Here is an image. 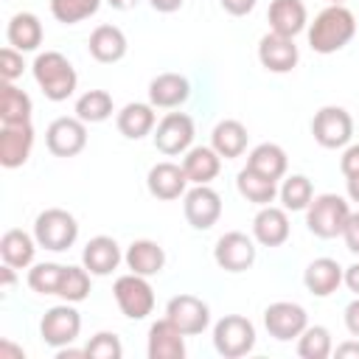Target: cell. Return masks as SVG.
I'll use <instances>...</instances> for the list:
<instances>
[{"instance_id":"cell-37","label":"cell","mask_w":359,"mask_h":359,"mask_svg":"<svg viewBox=\"0 0 359 359\" xmlns=\"http://www.w3.org/2000/svg\"><path fill=\"white\" fill-rule=\"evenodd\" d=\"M62 275H65V266L62 264L42 261V264H34L28 269V286L36 294H56L59 292V283H62Z\"/></svg>"},{"instance_id":"cell-48","label":"cell","mask_w":359,"mask_h":359,"mask_svg":"<svg viewBox=\"0 0 359 359\" xmlns=\"http://www.w3.org/2000/svg\"><path fill=\"white\" fill-rule=\"evenodd\" d=\"M149 3H151V8L160 11V14H171V11H177V8L182 6V0H149Z\"/></svg>"},{"instance_id":"cell-16","label":"cell","mask_w":359,"mask_h":359,"mask_svg":"<svg viewBox=\"0 0 359 359\" xmlns=\"http://www.w3.org/2000/svg\"><path fill=\"white\" fill-rule=\"evenodd\" d=\"M300 53L292 36H280V34H264L258 42V62L269 70V73H289L297 65Z\"/></svg>"},{"instance_id":"cell-49","label":"cell","mask_w":359,"mask_h":359,"mask_svg":"<svg viewBox=\"0 0 359 359\" xmlns=\"http://www.w3.org/2000/svg\"><path fill=\"white\" fill-rule=\"evenodd\" d=\"M11 356H14V359H22L25 353H22V348H17V345H11L8 339H3V342H0V359H11Z\"/></svg>"},{"instance_id":"cell-4","label":"cell","mask_w":359,"mask_h":359,"mask_svg":"<svg viewBox=\"0 0 359 359\" xmlns=\"http://www.w3.org/2000/svg\"><path fill=\"white\" fill-rule=\"evenodd\" d=\"M34 238L39 247L50 252H65L79 238V222L73 219V213L62 208H48L34 222Z\"/></svg>"},{"instance_id":"cell-41","label":"cell","mask_w":359,"mask_h":359,"mask_svg":"<svg viewBox=\"0 0 359 359\" xmlns=\"http://www.w3.org/2000/svg\"><path fill=\"white\" fill-rule=\"evenodd\" d=\"M0 76H3V81H14L22 76V53L11 45L0 50Z\"/></svg>"},{"instance_id":"cell-38","label":"cell","mask_w":359,"mask_h":359,"mask_svg":"<svg viewBox=\"0 0 359 359\" xmlns=\"http://www.w3.org/2000/svg\"><path fill=\"white\" fill-rule=\"evenodd\" d=\"M65 303H81L90 294V272L87 266H65L59 292H56Z\"/></svg>"},{"instance_id":"cell-42","label":"cell","mask_w":359,"mask_h":359,"mask_svg":"<svg viewBox=\"0 0 359 359\" xmlns=\"http://www.w3.org/2000/svg\"><path fill=\"white\" fill-rule=\"evenodd\" d=\"M339 168H342L345 177H356V174H359V143H353V146H348V149L342 151Z\"/></svg>"},{"instance_id":"cell-12","label":"cell","mask_w":359,"mask_h":359,"mask_svg":"<svg viewBox=\"0 0 359 359\" xmlns=\"http://www.w3.org/2000/svg\"><path fill=\"white\" fill-rule=\"evenodd\" d=\"M182 210L194 230H210L222 216V196L210 185H194L185 191Z\"/></svg>"},{"instance_id":"cell-52","label":"cell","mask_w":359,"mask_h":359,"mask_svg":"<svg viewBox=\"0 0 359 359\" xmlns=\"http://www.w3.org/2000/svg\"><path fill=\"white\" fill-rule=\"evenodd\" d=\"M56 356H59V359H76V356H87V351H84V348L76 351V348H67V345H65V348H59Z\"/></svg>"},{"instance_id":"cell-46","label":"cell","mask_w":359,"mask_h":359,"mask_svg":"<svg viewBox=\"0 0 359 359\" xmlns=\"http://www.w3.org/2000/svg\"><path fill=\"white\" fill-rule=\"evenodd\" d=\"M342 283H345V286H348V289H351V292L359 297V261H356V264H351V266L345 269Z\"/></svg>"},{"instance_id":"cell-17","label":"cell","mask_w":359,"mask_h":359,"mask_svg":"<svg viewBox=\"0 0 359 359\" xmlns=\"http://www.w3.org/2000/svg\"><path fill=\"white\" fill-rule=\"evenodd\" d=\"M146 185H149V194L154 199H163V202H171V199H180L185 196V188H188V174L182 165L177 163H157L149 168V177H146Z\"/></svg>"},{"instance_id":"cell-1","label":"cell","mask_w":359,"mask_h":359,"mask_svg":"<svg viewBox=\"0 0 359 359\" xmlns=\"http://www.w3.org/2000/svg\"><path fill=\"white\" fill-rule=\"evenodd\" d=\"M356 34V17L342 3H331L323 8L309 25V45L314 53H337Z\"/></svg>"},{"instance_id":"cell-43","label":"cell","mask_w":359,"mask_h":359,"mask_svg":"<svg viewBox=\"0 0 359 359\" xmlns=\"http://www.w3.org/2000/svg\"><path fill=\"white\" fill-rule=\"evenodd\" d=\"M342 238H345L351 252H359V213H351V219H348V224L342 230Z\"/></svg>"},{"instance_id":"cell-5","label":"cell","mask_w":359,"mask_h":359,"mask_svg":"<svg viewBox=\"0 0 359 359\" xmlns=\"http://www.w3.org/2000/svg\"><path fill=\"white\" fill-rule=\"evenodd\" d=\"M213 348L224 359L247 356L255 348V325L241 314H224L213 325Z\"/></svg>"},{"instance_id":"cell-18","label":"cell","mask_w":359,"mask_h":359,"mask_svg":"<svg viewBox=\"0 0 359 359\" xmlns=\"http://www.w3.org/2000/svg\"><path fill=\"white\" fill-rule=\"evenodd\" d=\"M185 356V334L168 320H157L149 328V359H182Z\"/></svg>"},{"instance_id":"cell-44","label":"cell","mask_w":359,"mask_h":359,"mask_svg":"<svg viewBox=\"0 0 359 359\" xmlns=\"http://www.w3.org/2000/svg\"><path fill=\"white\" fill-rule=\"evenodd\" d=\"M222 3V8L227 11V14H233V17H244V14H250L252 8H255V0H219Z\"/></svg>"},{"instance_id":"cell-53","label":"cell","mask_w":359,"mask_h":359,"mask_svg":"<svg viewBox=\"0 0 359 359\" xmlns=\"http://www.w3.org/2000/svg\"><path fill=\"white\" fill-rule=\"evenodd\" d=\"M107 3H109L112 8H121V11H123V8H132L137 0H107Z\"/></svg>"},{"instance_id":"cell-30","label":"cell","mask_w":359,"mask_h":359,"mask_svg":"<svg viewBox=\"0 0 359 359\" xmlns=\"http://www.w3.org/2000/svg\"><path fill=\"white\" fill-rule=\"evenodd\" d=\"M247 126L241 121H219L213 126V135H210V146L219 151V157L224 160H233V157H241L244 149H247Z\"/></svg>"},{"instance_id":"cell-21","label":"cell","mask_w":359,"mask_h":359,"mask_svg":"<svg viewBox=\"0 0 359 359\" xmlns=\"http://www.w3.org/2000/svg\"><path fill=\"white\" fill-rule=\"evenodd\" d=\"M188 95H191V84L180 73H160L149 84V104L160 107V109H174L180 104H185Z\"/></svg>"},{"instance_id":"cell-13","label":"cell","mask_w":359,"mask_h":359,"mask_svg":"<svg viewBox=\"0 0 359 359\" xmlns=\"http://www.w3.org/2000/svg\"><path fill=\"white\" fill-rule=\"evenodd\" d=\"M45 143L56 157H76L87 146V123L81 118H56L45 132Z\"/></svg>"},{"instance_id":"cell-24","label":"cell","mask_w":359,"mask_h":359,"mask_svg":"<svg viewBox=\"0 0 359 359\" xmlns=\"http://www.w3.org/2000/svg\"><path fill=\"white\" fill-rule=\"evenodd\" d=\"M182 168L188 174V182L194 185H210V180L219 177L222 171V157L213 146H194L182 157Z\"/></svg>"},{"instance_id":"cell-25","label":"cell","mask_w":359,"mask_h":359,"mask_svg":"<svg viewBox=\"0 0 359 359\" xmlns=\"http://www.w3.org/2000/svg\"><path fill=\"white\" fill-rule=\"evenodd\" d=\"M90 56L101 65H112V62H121L126 56V36L118 25H98L93 34H90Z\"/></svg>"},{"instance_id":"cell-26","label":"cell","mask_w":359,"mask_h":359,"mask_svg":"<svg viewBox=\"0 0 359 359\" xmlns=\"http://www.w3.org/2000/svg\"><path fill=\"white\" fill-rule=\"evenodd\" d=\"M123 261H126L129 272L143 275V278H151V275H157V272L165 266V252H163V247H160L157 241H151V238H137V241L129 244Z\"/></svg>"},{"instance_id":"cell-20","label":"cell","mask_w":359,"mask_h":359,"mask_svg":"<svg viewBox=\"0 0 359 359\" xmlns=\"http://www.w3.org/2000/svg\"><path fill=\"white\" fill-rule=\"evenodd\" d=\"M266 20H269L272 34L292 36V39L309 25V14H306L303 0H272L269 11H266Z\"/></svg>"},{"instance_id":"cell-35","label":"cell","mask_w":359,"mask_h":359,"mask_svg":"<svg viewBox=\"0 0 359 359\" xmlns=\"http://www.w3.org/2000/svg\"><path fill=\"white\" fill-rule=\"evenodd\" d=\"M278 196H280L286 210H306L311 205V199H314V185L303 174H292V177L283 180Z\"/></svg>"},{"instance_id":"cell-51","label":"cell","mask_w":359,"mask_h":359,"mask_svg":"<svg viewBox=\"0 0 359 359\" xmlns=\"http://www.w3.org/2000/svg\"><path fill=\"white\" fill-rule=\"evenodd\" d=\"M345 182H348V196H351V202H359V174H356V177H345Z\"/></svg>"},{"instance_id":"cell-34","label":"cell","mask_w":359,"mask_h":359,"mask_svg":"<svg viewBox=\"0 0 359 359\" xmlns=\"http://www.w3.org/2000/svg\"><path fill=\"white\" fill-rule=\"evenodd\" d=\"M112 115V95L107 90H87L76 101V118L84 123H101Z\"/></svg>"},{"instance_id":"cell-31","label":"cell","mask_w":359,"mask_h":359,"mask_svg":"<svg viewBox=\"0 0 359 359\" xmlns=\"http://www.w3.org/2000/svg\"><path fill=\"white\" fill-rule=\"evenodd\" d=\"M286 165H289V157L278 143H258L247 157V168H252L275 182L286 174Z\"/></svg>"},{"instance_id":"cell-9","label":"cell","mask_w":359,"mask_h":359,"mask_svg":"<svg viewBox=\"0 0 359 359\" xmlns=\"http://www.w3.org/2000/svg\"><path fill=\"white\" fill-rule=\"evenodd\" d=\"M264 325H266L269 337H275L278 342H289V339H297L306 331L309 314L297 303L278 300V303H272V306L264 309Z\"/></svg>"},{"instance_id":"cell-23","label":"cell","mask_w":359,"mask_h":359,"mask_svg":"<svg viewBox=\"0 0 359 359\" xmlns=\"http://www.w3.org/2000/svg\"><path fill=\"white\" fill-rule=\"evenodd\" d=\"M342 275H345V269L334 258H314L303 272V283L314 297H328L339 289Z\"/></svg>"},{"instance_id":"cell-7","label":"cell","mask_w":359,"mask_h":359,"mask_svg":"<svg viewBox=\"0 0 359 359\" xmlns=\"http://www.w3.org/2000/svg\"><path fill=\"white\" fill-rule=\"evenodd\" d=\"M311 135L323 149H342L353 137V118L342 107H323L311 118Z\"/></svg>"},{"instance_id":"cell-15","label":"cell","mask_w":359,"mask_h":359,"mask_svg":"<svg viewBox=\"0 0 359 359\" xmlns=\"http://www.w3.org/2000/svg\"><path fill=\"white\" fill-rule=\"evenodd\" d=\"M34 149V126L31 123H3L0 129V165L20 168Z\"/></svg>"},{"instance_id":"cell-54","label":"cell","mask_w":359,"mask_h":359,"mask_svg":"<svg viewBox=\"0 0 359 359\" xmlns=\"http://www.w3.org/2000/svg\"><path fill=\"white\" fill-rule=\"evenodd\" d=\"M331 3H342V0H331Z\"/></svg>"},{"instance_id":"cell-14","label":"cell","mask_w":359,"mask_h":359,"mask_svg":"<svg viewBox=\"0 0 359 359\" xmlns=\"http://www.w3.org/2000/svg\"><path fill=\"white\" fill-rule=\"evenodd\" d=\"M213 258L224 272H244L255 264V241L238 230L224 233L213 247Z\"/></svg>"},{"instance_id":"cell-47","label":"cell","mask_w":359,"mask_h":359,"mask_svg":"<svg viewBox=\"0 0 359 359\" xmlns=\"http://www.w3.org/2000/svg\"><path fill=\"white\" fill-rule=\"evenodd\" d=\"M334 353H337L339 359H345V356H356V359H359V339H351V342L337 345V348H334Z\"/></svg>"},{"instance_id":"cell-36","label":"cell","mask_w":359,"mask_h":359,"mask_svg":"<svg viewBox=\"0 0 359 359\" xmlns=\"http://www.w3.org/2000/svg\"><path fill=\"white\" fill-rule=\"evenodd\" d=\"M297 353L303 359H325L334 353L331 331L325 325H306V331L297 337Z\"/></svg>"},{"instance_id":"cell-50","label":"cell","mask_w":359,"mask_h":359,"mask_svg":"<svg viewBox=\"0 0 359 359\" xmlns=\"http://www.w3.org/2000/svg\"><path fill=\"white\" fill-rule=\"evenodd\" d=\"M0 278H3V294H8V292H11V286H14V280H17V275H14V266L3 264V269H0Z\"/></svg>"},{"instance_id":"cell-32","label":"cell","mask_w":359,"mask_h":359,"mask_svg":"<svg viewBox=\"0 0 359 359\" xmlns=\"http://www.w3.org/2000/svg\"><path fill=\"white\" fill-rule=\"evenodd\" d=\"M236 185H238V194H241L247 202L258 205V208L269 205V202L278 196L275 180H269V177H264V174H258V171H252V168H247V165L238 171Z\"/></svg>"},{"instance_id":"cell-29","label":"cell","mask_w":359,"mask_h":359,"mask_svg":"<svg viewBox=\"0 0 359 359\" xmlns=\"http://www.w3.org/2000/svg\"><path fill=\"white\" fill-rule=\"evenodd\" d=\"M154 121H157L154 107H151V104H140V101L126 104V107L118 112V118H115L118 132H121L123 137H129V140L146 137V135L154 129Z\"/></svg>"},{"instance_id":"cell-8","label":"cell","mask_w":359,"mask_h":359,"mask_svg":"<svg viewBox=\"0 0 359 359\" xmlns=\"http://www.w3.org/2000/svg\"><path fill=\"white\" fill-rule=\"evenodd\" d=\"M79 331H81V314L65 303V306H53L42 314V323H39V334L45 339V345L50 348H65V345H73L79 339Z\"/></svg>"},{"instance_id":"cell-19","label":"cell","mask_w":359,"mask_h":359,"mask_svg":"<svg viewBox=\"0 0 359 359\" xmlns=\"http://www.w3.org/2000/svg\"><path fill=\"white\" fill-rule=\"evenodd\" d=\"M252 236L264 247H280L289 238V216L286 208L264 205L252 219Z\"/></svg>"},{"instance_id":"cell-10","label":"cell","mask_w":359,"mask_h":359,"mask_svg":"<svg viewBox=\"0 0 359 359\" xmlns=\"http://www.w3.org/2000/svg\"><path fill=\"white\" fill-rule=\"evenodd\" d=\"M165 317L185 334V337H194V334H202L208 325H210V309L205 300L194 297V294H174L165 306Z\"/></svg>"},{"instance_id":"cell-33","label":"cell","mask_w":359,"mask_h":359,"mask_svg":"<svg viewBox=\"0 0 359 359\" xmlns=\"http://www.w3.org/2000/svg\"><path fill=\"white\" fill-rule=\"evenodd\" d=\"M0 121L3 123H31V98L14 81L0 87Z\"/></svg>"},{"instance_id":"cell-11","label":"cell","mask_w":359,"mask_h":359,"mask_svg":"<svg viewBox=\"0 0 359 359\" xmlns=\"http://www.w3.org/2000/svg\"><path fill=\"white\" fill-rule=\"evenodd\" d=\"M191 143H194V121L185 112H168L154 129V146L168 157L188 151Z\"/></svg>"},{"instance_id":"cell-40","label":"cell","mask_w":359,"mask_h":359,"mask_svg":"<svg viewBox=\"0 0 359 359\" xmlns=\"http://www.w3.org/2000/svg\"><path fill=\"white\" fill-rule=\"evenodd\" d=\"M84 351H87L90 359H121V356H123L121 339H118L115 334H109V331L95 334V337L84 345Z\"/></svg>"},{"instance_id":"cell-39","label":"cell","mask_w":359,"mask_h":359,"mask_svg":"<svg viewBox=\"0 0 359 359\" xmlns=\"http://www.w3.org/2000/svg\"><path fill=\"white\" fill-rule=\"evenodd\" d=\"M98 8H101V0H50V14L65 25H76L93 17Z\"/></svg>"},{"instance_id":"cell-3","label":"cell","mask_w":359,"mask_h":359,"mask_svg":"<svg viewBox=\"0 0 359 359\" xmlns=\"http://www.w3.org/2000/svg\"><path fill=\"white\" fill-rule=\"evenodd\" d=\"M351 219V205L339 194H320L306 208V227L317 238H337L342 236Z\"/></svg>"},{"instance_id":"cell-2","label":"cell","mask_w":359,"mask_h":359,"mask_svg":"<svg viewBox=\"0 0 359 359\" xmlns=\"http://www.w3.org/2000/svg\"><path fill=\"white\" fill-rule=\"evenodd\" d=\"M31 70H34V79H36V84L45 93L48 101H65V98H70L76 93L79 76H76V70H73V65H70V59L65 53L45 50V53H39L34 59Z\"/></svg>"},{"instance_id":"cell-22","label":"cell","mask_w":359,"mask_h":359,"mask_svg":"<svg viewBox=\"0 0 359 359\" xmlns=\"http://www.w3.org/2000/svg\"><path fill=\"white\" fill-rule=\"evenodd\" d=\"M121 247L112 236H95L84 244V252H81V264L87 266L90 275H109L112 269H118L121 264Z\"/></svg>"},{"instance_id":"cell-27","label":"cell","mask_w":359,"mask_h":359,"mask_svg":"<svg viewBox=\"0 0 359 359\" xmlns=\"http://www.w3.org/2000/svg\"><path fill=\"white\" fill-rule=\"evenodd\" d=\"M6 39L11 48H17L20 53H28V50H36L42 45V22L36 14L31 11H20L8 20V28H6Z\"/></svg>"},{"instance_id":"cell-28","label":"cell","mask_w":359,"mask_h":359,"mask_svg":"<svg viewBox=\"0 0 359 359\" xmlns=\"http://www.w3.org/2000/svg\"><path fill=\"white\" fill-rule=\"evenodd\" d=\"M36 238L28 236L25 230H6L3 238H0V255H3V264L14 266V269H25L34 264V255H36Z\"/></svg>"},{"instance_id":"cell-6","label":"cell","mask_w":359,"mask_h":359,"mask_svg":"<svg viewBox=\"0 0 359 359\" xmlns=\"http://www.w3.org/2000/svg\"><path fill=\"white\" fill-rule=\"evenodd\" d=\"M112 294L121 314L129 320H146L154 311V289L143 275H121L112 286Z\"/></svg>"},{"instance_id":"cell-45","label":"cell","mask_w":359,"mask_h":359,"mask_svg":"<svg viewBox=\"0 0 359 359\" xmlns=\"http://www.w3.org/2000/svg\"><path fill=\"white\" fill-rule=\"evenodd\" d=\"M345 328L351 331V337L359 339V297L345 306Z\"/></svg>"}]
</instances>
